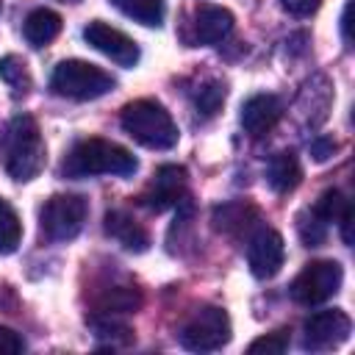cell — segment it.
I'll list each match as a JSON object with an SVG mask.
<instances>
[{"label": "cell", "mask_w": 355, "mask_h": 355, "mask_svg": "<svg viewBox=\"0 0 355 355\" xmlns=\"http://www.w3.org/2000/svg\"><path fill=\"white\" fill-rule=\"evenodd\" d=\"M139 169V161L130 150L105 141V139H83L64 158L61 172L67 178H94V175H116L128 178Z\"/></svg>", "instance_id": "1"}, {"label": "cell", "mask_w": 355, "mask_h": 355, "mask_svg": "<svg viewBox=\"0 0 355 355\" xmlns=\"http://www.w3.org/2000/svg\"><path fill=\"white\" fill-rule=\"evenodd\" d=\"M122 130L147 150H172L178 144V125L158 100H133L122 108Z\"/></svg>", "instance_id": "2"}, {"label": "cell", "mask_w": 355, "mask_h": 355, "mask_svg": "<svg viewBox=\"0 0 355 355\" xmlns=\"http://www.w3.org/2000/svg\"><path fill=\"white\" fill-rule=\"evenodd\" d=\"M3 147H6V172L25 183V180H33L42 169H44V141H42V133H39V125L33 122V116L28 114H19L8 122V130H6V139H3Z\"/></svg>", "instance_id": "3"}, {"label": "cell", "mask_w": 355, "mask_h": 355, "mask_svg": "<svg viewBox=\"0 0 355 355\" xmlns=\"http://www.w3.org/2000/svg\"><path fill=\"white\" fill-rule=\"evenodd\" d=\"M114 78L111 72H105L103 67L97 64H89V61H80V58H69V61H61L53 75H50V89L58 94V97H67V100H78V103H86V100H97L103 94H108L114 89Z\"/></svg>", "instance_id": "4"}, {"label": "cell", "mask_w": 355, "mask_h": 355, "mask_svg": "<svg viewBox=\"0 0 355 355\" xmlns=\"http://www.w3.org/2000/svg\"><path fill=\"white\" fill-rule=\"evenodd\" d=\"M180 344L191 352H214L230 341V316L216 305H202L178 333Z\"/></svg>", "instance_id": "5"}, {"label": "cell", "mask_w": 355, "mask_h": 355, "mask_svg": "<svg viewBox=\"0 0 355 355\" xmlns=\"http://www.w3.org/2000/svg\"><path fill=\"white\" fill-rule=\"evenodd\" d=\"M86 214H89V205L80 194H53L39 214L44 239H50V241L75 239L86 222Z\"/></svg>", "instance_id": "6"}, {"label": "cell", "mask_w": 355, "mask_h": 355, "mask_svg": "<svg viewBox=\"0 0 355 355\" xmlns=\"http://www.w3.org/2000/svg\"><path fill=\"white\" fill-rule=\"evenodd\" d=\"M344 283V269L338 261H311L288 286V294L300 305H319L338 294Z\"/></svg>", "instance_id": "7"}, {"label": "cell", "mask_w": 355, "mask_h": 355, "mask_svg": "<svg viewBox=\"0 0 355 355\" xmlns=\"http://www.w3.org/2000/svg\"><path fill=\"white\" fill-rule=\"evenodd\" d=\"M349 333H352V319L341 308L316 311L302 324V347L311 352L336 349L349 338Z\"/></svg>", "instance_id": "8"}, {"label": "cell", "mask_w": 355, "mask_h": 355, "mask_svg": "<svg viewBox=\"0 0 355 355\" xmlns=\"http://www.w3.org/2000/svg\"><path fill=\"white\" fill-rule=\"evenodd\" d=\"M286 261L283 236L272 227H261L247 241V266L258 280H272Z\"/></svg>", "instance_id": "9"}, {"label": "cell", "mask_w": 355, "mask_h": 355, "mask_svg": "<svg viewBox=\"0 0 355 355\" xmlns=\"http://www.w3.org/2000/svg\"><path fill=\"white\" fill-rule=\"evenodd\" d=\"M83 39L103 55H108L114 64L119 67H136L139 61V44L122 33L119 28L103 22V19H92L86 28H83Z\"/></svg>", "instance_id": "10"}, {"label": "cell", "mask_w": 355, "mask_h": 355, "mask_svg": "<svg viewBox=\"0 0 355 355\" xmlns=\"http://www.w3.org/2000/svg\"><path fill=\"white\" fill-rule=\"evenodd\" d=\"M183 197H186V169L178 164H164L153 175V183L144 189L139 202L158 214V211L178 205Z\"/></svg>", "instance_id": "11"}, {"label": "cell", "mask_w": 355, "mask_h": 355, "mask_svg": "<svg viewBox=\"0 0 355 355\" xmlns=\"http://www.w3.org/2000/svg\"><path fill=\"white\" fill-rule=\"evenodd\" d=\"M283 116V103L275 94H252L244 105H241V128L252 136L261 139L266 136Z\"/></svg>", "instance_id": "12"}, {"label": "cell", "mask_w": 355, "mask_h": 355, "mask_svg": "<svg viewBox=\"0 0 355 355\" xmlns=\"http://www.w3.org/2000/svg\"><path fill=\"white\" fill-rule=\"evenodd\" d=\"M233 31V14L222 6L214 3H202L194 8V19H191V33L197 44H216L222 39H227Z\"/></svg>", "instance_id": "13"}, {"label": "cell", "mask_w": 355, "mask_h": 355, "mask_svg": "<svg viewBox=\"0 0 355 355\" xmlns=\"http://www.w3.org/2000/svg\"><path fill=\"white\" fill-rule=\"evenodd\" d=\"M105 233L116 244H122L125 250H130V252H144L150 247L147 230L130 214H125V211H108L105 214Z\"/></svg>", "instance_id": "14"}, {"label": "cell", "mask_w": 355, "mask_h": 355, "mask_svg": "<svg viewBox=\"0 0 355 355\" xmlns=\"http://www.w3.org/2000/svg\"><path fill=\"white\" fill-rule=\"evenodd\" d=\"M211 222H214L216 230L230 233V236H239V233L250 230L258 222V211L250 202H244V200H233V202L216 205L214 214H211Z\"/></svg>", "instance_id": "15"}, {"label": "cell", "mask_w": 355, "mask_h": 355, "mask_svg": "<svg viewBox=\"0 0 355 355\" xmlns=\"http://www.w3.org/2000/svg\"><path fill=\"white\" fill-rule=\"evenodd\" d=\"M300 180H302V166H300V161L291 150H283V153L272 155V161L266 166V183L272 186V191L288 194L300 186Z\"/></svg>", "instance_id": "16"}, {"label": "cell", "mask_w": 355, "mask_h": 355, "mask_svg": "<svg viewBox=\"0 0 355 355\" xmlns=\"http://www.w3.org/2000/svg\"><path fill=\"white\" fill-rule=\"evenodd\" d=\"M141 308V294L139 288L130 286H111L103 294L94 297V311L92 313H103V316H128L136 313Z\"/></svg>", "instance_id": "17"}, {"label": "cell", "mask_w": 355, "mask_h": 355, "mask_svg": "<svg viewBox=\"0 0 355 355\" xmlns=\"http://www.w3.org/2000/svg\"><path fill=\"white\" fill-rule=\"evenodd\" d=\"M22 33H25L28 44L44 47V44H50V42L61 33V17H58L55 11H50V8H33V11L25 17Z\"/></svg>", "instance_id": "18"}, {"label": "cell", "mask_w": 355, "mask_h": 355, "mask_svg": "<svg viewBox=\"0 0 355 355\" xmlns=\"http://www.w3.org/2000/svg\"><path fill=\"white\" fill-rule=\"evenodd\" d=\"M116 11H122L125 17L147 25V28H161L164 22V14H166V6L164 0H108Z\"/></svg>", "instance_id": "19"}, {"label": "cell", "mask_w": 355, "mask_h": 355, "mask_svg": "<svg viewBox=\"0 0 355 355\" xmlns=\"http://www.w3.org/2000/svg\"><path fill=\"white\" fill-rule=\"evenodd\" d=\"M0 80L14 92V97L28 94V89H31V72H28L25 61L14 53L0 58Z\"/></svg>", "instance_id": "20"}, {"label": "cell", "mask_w": 355, "mask_h": 355, "mask_svg": "<svg viewBox=\"0 0 355 355\" xmlns=\"http://www.w3.org/2000/svg\"><path fill=\"white\" fill-rule=\"evenodd\" d=\"M22 241V222L17 211L0 197V255H8Z\"/></svg>", "instance_id": "21"}, {"label": "cell", "mask_w": 355, "mask_h": 355, "mask_svg": "<svg viewBox=\"0 0 355 355\" xmlns=\"http://www.w3.org/2000/svg\"><path fill=\"white\" fill-rule=\"evenodd\" d=\"M349 208V200L338 191V189H327V191H322L319 194V200L313 202V214L322 219V222H338L341 219V214Z\"/></svg>", "instance_id": "22"}, {"label": "cell", "mask_w": 355, "mask_h": 355, "mask_svg": "<svg viewBox=\"0 0 355 355\" xmlns=\"http://www.w3.org/2000/svg\"><path fill=\"white\" fill-rule=\"evenodd\" d=\"M297 230H300V239L305 241V247H319L327 239V222H322L311 208L297 216Z\"/></svg>", "instance_id": "23"}, {"label": "cell", "mask_w": 355, "mask_h": 355, "mask_svg": "<svg viewBox=\"0 0 355 355\" xmlns=\"http://www.w3.org/2000/svg\"><path fill=\"white\" fill-rule=\"evenodd\" d=\"M225 103V83L222 80H208L200 86L197 97H194V105L202 116H214Z\"/></svg>", "instance_id": "24"}, {"label": "cell", "mask_w": 355, "mask_h": 355, "mask_svg": "<svg viewBox=\"0 0 355 355\" xmlns=\"http://www.w3.org/2000/svg\"><path fill=\"white\" fill-rule=\"evenodd\" d=\"M286 349H288V333H286V330L266 333V336L255 338V341L247 347L250 355H280V352H286Z\"/></svg>", "instance_id": "25"}, {"label": "cell", "mask_w": 355, "mask_h": 355, "mask_svg": "<svg viewBox=\"0 0 355 355\" xmlns=\"http://www.w3.org/2000/svg\"><path fill=\"white\" fill-rule=\"evenodd\" d=\"M22 349H25L22 336H19L17 330L0 324V355H17V352H22Z\"/></svg>", "instance_id": "26"}, {"label": "cell", "mask_w": 355, "mask_h": 355, "mask_svg": "<svg viewBox=\"0 0 355 355\" xmlns=\"http://www.w3.org/2000/svg\"><path fill=\"white\" fill-rule=\"evenodd\" d=\"M280 6H283L291 17H311V14L322 6V0H280Z\"/></svg>", "instance_id": "27"}, {"label": "cell", "mask_w": 355, "mask_h": 355, "mask_svg": "<svg viewBox=\"0 0 355 355\" xmlns=\"http://www.w3.org/2000/svg\"><path fill=\"white\" fill-rule=\"evenodd\" d=\"M336 141L330 139V136H319V139H313L311 141V155H313V161H327L333 153H336Z\"/></svg>", "instance_id": "28"}, {"label": "cell", "mask_w": 355, "mask_h": 355, "mask_svg": "<svg viewBox=\"0 0 355 355\" xmlns=\"http://www.w3.org/2000/svg\"><path fill=\"white\" fill-rule=\"evenodd\" d=\"M349 14H352V0L344 6V14H341V36H344L347 44L352 42V36H349V25H352V22H349Z\"/></svg>", "instance_id": "29"}, {"label": "cell", "mask_w": 355, "mask_h": 355, "mask_svg": "<svg viewBox=\"0 0 355 355\" xmlns=\"http://www.w3.org/2000/svg\"><path fill=\"white\" fill-rule=\"evenodd\" d=\"M64 3H78V0H64Z\"/></svg>", "instance_id": "30"}]
</instances>
